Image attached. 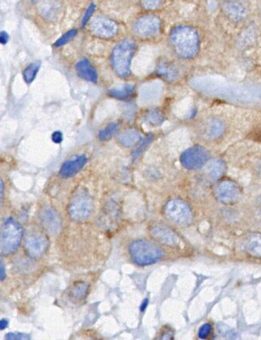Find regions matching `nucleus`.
<instances>
[{
    "label": "nucleus",
    "instance_id": "1",
    "mask_svg": "<svg viewBox=\"0 0 261 340\" xmlns=\"http://www.w3.org/2000/svg\"><path fill=\"white\" fill-rule=\"evenodd\" d=\"M170 41L175 54L180 58H193L199 50V34L191 26L179 25L173 28Z\"/></svg>",
    "mask_w": 261,
    "mask_h": 340
},
{
    "label": "nucleus",
    "instance_id": "2",
    "mask_svg": "<svg viewBox=\"0 0 261 340\" xmlns=\"http://www.w3.org/2000/svg\"><path fill=\"white\" fill-rule=\"evenodd\" d=\"M129 252L133 262L139 266L153 265L161 259L163 250L145 239L133 241L129 246Z\"/></svg>",
    "mask_w": 261,
    "mask_h": 340
},
{
    "label": "nucleus",
    "instance_id": "3",
    "mask_svg": "<svg viewBox=\"0 0 261 340\" xmlns=\"http://www.w3.org/2000/svg\"><path fill=\"white\" fill-rule=\"evenodd\" d=\"M135 50V43L128 39L122 41L113 50L111 62L115 71L120 77L130 75L131 60Z\"/></svg>",
    "mask_w": 261,
    "mask_h": 340
},
{
    "label": "nucleus",
    "instance_id": "4",
    "mask_svg": "<svg viewBox=\"0 0 261 340\" xmlns=\"http://www.w3.org/2000/svg\"><path fill=\"white\" fill-rule=\"evenodd\" d=\"M21 225L13 219H8L1 228V252L8 255L15 252L19 247L22 238Z\"/></svg>",
    "mask_w": 261,
    "mask_h": 340
},
{
    "label": "nucleus",
    "instance_id": "5",
    "mask_svg": "<svg viewBox=\"0 0 261 340\" xmlns=\"http://www.w3.org/2000/svg\"><path fill=\"white\" fill-rule=\"evenodd\" d=\"M94 210V204L91 198L84 191H79L73 196L70 202L68 212L70 217L74 221L83 222L91 216Z\"/></svg>",
    "mask_w": 261,
    "mask_h": 340
},
{
    "label": "nucleus",
    "instance_id": "6",
    "mask_svg": "<svg viewBox=\"0 0 261 340\" xmlns=\"http://www.w3.org/2000/svg\"><path fill=\"white\" fill-rule=\"evenodd\" d=\"M164 213L170 222L177 225H189L193 219L192 210L189 205L180 199H172L166 203Z\"/></svg>",
    "mask_w": 261,
    "mask_h": 340
},
{
    "label": "nucleus",
    "instance_id": "7",
    "mask_svg": "<svg viewBox=\"0 0 261 340\" xmlns=\"http://www.w3.org/2000/svg\"><path fill=\"white\" fill-rule=\"evenodd\" d=\"M209 153L203 146H195L185 150L180 156V163L189 170H197L209 161Z\"/></svg>",
    "mask_w": 261,
    "mask_h": 340
},
{
    "label": "nucleus",
    "instance_id": "8",
    "mask_svg": "<svg viewBox=\"0 0 261 340\" xmlns=\"http://www.w3.org/2000/svg\"><path fill=\"white\" fill-rule=\"evenodd\" d=\"M221 10L229 21L242 22L249 14L248 0H225L221 4Z\"/></svg>",
    "mask_w": 261,
    "mask_h": 340
},
{
    "label": "nucleus",
    "instance_id": "9",
    "mask_svg": "<svg viewBox=\"0 0 261 340\" xmlns=\"http://www.w3.org/2000/svg\"><path fill=\"white\" fill-rule=\"evenodd\" d=\"M216 199L225 204L237 203L242 196V191L237 183L232 181L226 180L216 185L214 189Z\"/></svg>",
    "mask_w": 261,
    "mask_h": 340
},
{
    "label": "nucleus",
    "instance_id": "10",
    "mask_svg": "<svg viewBox=\"0 0 261 340\" xmlns=\"http://www.w3.org/2000/svg\"><path fill=\"white\" fill-rule=\"evenodd\" d=\"M161 21L153 15L143 16L133 25L134 32L141 38H150L156 36L160 31Z\"/></svg>",
    "mask_w": 261,
    "mask_h": 340
},
{
    "label": "nucleus",
    "instance_id": "11",
    "mask_svg": "<svg viewBox=\"0 0 261 340\" xmlns=\"http://www.w3.org/2000/svg\"><path fill=\"white\" fill-rule=\"evenodd\" d=\"M90 31L96 36L103 38H111L118 32V25L111 20L97 17L90 22Z\"/></svg>",
    "mask_w": 261,
    "mask_h": 340
},
{
    "label": "nucleus",
    "instance_id": "12",
    "mask_svg": "<svg viewBox=\"0 0 261 340\" xmlns=\"http://www.w3.org/2000/svg\"><path fill=\"white\" fill-rule=\"evenodd\" d=\"M150 232L152 236L156 240L163 245L171 246V247H177L180 246V237L166 225H153L151 229Z\"/></svg>",
    "mask_w": 261,
    "mask_h": 340
},
{
    "label": "nucleus",
    "instance_id": "13",
    "mask_svg": "<svg viewBox=\"0 0 261 340\" xmlns=\"http://www.w3.org/2000/svg\"><path fill=\"white\" fill-rule=\"evenodd\" d=\"M40 220L46 230L50 235H56L60 232L61 229V222L57 212L50 207H45L40 212Z\"/></svg>",
    "mask_w": 261,
    "mask_h": 340
},
{
    "label": "nucleus",
    "instance_id": "14",
    "mask_svg": "<svg viewBox=\"0 0 261 340\" xmlns=\"http://www.w3.org/2000/svg\"><path fill=\"white\" fill-rule=\"evenodd\" d=\"M48 246V241L44 235L35 234L28 236L25 240V249L31 258H40Z\"/></svg>",
    "mask_w": 261,
    "mask_h": 340
},
{
    "label": "nucleus",
    "instance_id": "15",
    "mask_svg": "<svg viewBox=\"0 0 261 340\" xmlns=\"http://www.w3.org/2000/svg\"><path fill=\"white\" fill-rule=\"evenodd\" d=\"M87 162V158L85 155L77 156L74 158L64 162L60 169L59 174L63 178L72 177L82 170Z\"/></svg>",
    "mask_w": 261,
    "mask_h": 340
},
{
    "label": "nucleus",
    "instance_id": "16",
    "mask_svg": "<svg viewBox=\"0 0 261 340\" xmlns=\"http://www.w3.org/2000/svg\"><path fill=\"white\" fill-rule=\"evenodd\" d=\"M244 250L256 258H261V234H249L242 242Z\"/></svg>",
    "mask_w": 261,
    "mask_h": 340
},
{
    "label": "nucleus",
    "instance_id": "17",
    "mask_svg": "<svg viewBox=\"0 0 261 340\" xmlns=\"http://www.w3.org/2000/svg\"><path fill=\"white\" fill-rule=\"evenodd\" d=\"M77 74L86 81L90 82H96L97 81V73L94 66L92 65L90 60L87 59H83L80 60L76 66Z\"/></svg>",
    "mask_w": 261,
    "mask_h": 340
},
{
    "label": "nucleus",
    "instance_id": "18",
    "mask_svg": "<svg viewBox=\"0 0 261 340\" xmlns=\"http://www.w3.org/2000/svg\"><path fill=\"white\" fill-rule=\"evenodd\" d=\"M40 3V11L47 19H56L60 13V5L56 0H35Z\"/></svg>",
    "mask_w": 261,
    "mask_h": 340
},
{
    "label": "nucleus",
    "instance_id": "19",
    "mask_svg": "<svg viewBox=\"0 0 261 340\" xmlns=\"http://www.w3.org/2000/svg\"><path fill=\"white\" fill-rule=\"evenodd\" d=\"M226 171V165L221 160H213L207 162L206 172L209 177L213 180H217L223 176Z\"/></svg>",
    "mask_w": 261,
    "mask_h": 340
},
{
    "label": "nucleus",
    "instance_id": "20",
    "mask_svg": "<svg viewBox=\"0 0 261 340\" xmlns=\"http://www.w3.org/2000/svg\"><path fill=\"white\" fill-rule=\"evenodd\" d=\"M120 143L126 147L135 146L142 140L140 133L136 130H127L119 137Z\"/></svg>",
    "mask_w": 261,
    "mask_h": 340
},
{
    "label": "nucleus",
    "instance_id": "21",
    "mask_svg": "<svg viewBox=\"0 0 261 340\" xmlns=\"http://www.w3.org/2000/svg\"><path fill=\"white\" fill-rule=\"evenodd\" d=\"M206 135L211 139H216L221 136L223 132V124L217 119L209 120L206 126Z\"/></svg>",
    "mask_w": 261,
    "mask_h": 340
},
{
    "label": "nucleus",
    "instance_id": "22",
    "mask_svg": "<svg viewBox=\"0 0 261 340\" xmlns=\"http://www.w3.org/2000/svg\"><path fill=\"white\" fill-rule=\"evenodd\" d=\"M133 89L134 87L132 84H125L120 88L109 90V95L114 98L123 100V99L128 98L130 97V95L133 93Z\"/></svg>",
    "mask_w": 261,
    "mask_h": 340
},
{
    "label": "nucleus",
    "instance_id": "23",
    "mask_svg": "<svg viewBox=\"0 0 261 340\" xmlns=\"http://www.w3.org/2000/svg\"><path fill=\"white\" fill-rule=\"evenodd\" d=\"M41 63L34 62L28 66L23 71V77L27 83H31L35 80L39 71H40Z\"/></svg>",
    "mask_w": 261,
    "mask_h": 340
},
{
    "label": "nucleus",
    "instance_id": "24",
    "mask_svg": "<svg viewBox=\"0 0 261 340\" xmlns=\"http://www.w3.org/2000/svg\"><path fill=\"white\" fill-rule=\"evenodd\" d=\"M119 130V124L118 123H111L105 129H102L99 133V138L102 141H106L107 139L113 137Z\"/></svg>",
    "mask_w": 261,
    "mask_h": 340
},
{
    "label": "nucleus",
    "instance_id": "25",
    "mask_svg": "<svg viewBox=\"0 0 261 340\" xmlns=\"http://www.w3.org/2000/svg\"><path fill=\"white\" fill-rule=\"evenodd\" d=\"M88 285L86 282H78L73 286L71 295L76 299H83L85 298L86 294L88 291Z\"/></svg>",
    "mask_w": 261,
    "mask_h": 340
},
{
    "label": "nucleus",
    "instance_id": "26",
    "mask_svg": "<svg viewBox=\"0 0 261 340\" xmlns=\"http://www.w3.org/2000/svg\"><path fill=\"white\" fill-rule=\"evenodd\" d=\"M163 120H164V117H163L161 112L157 111V110H153V111L150 112L146 117L147 123L153 126H158L161 124Z\"/></svg>",
    "mask_w": 261,
    "mask_h": 340
},
{
    "label": "nucleus",
    "instance_id": "27",
    "mask_svg": "<svg viewBox=\"0 0 261 340\" xmlns=\"http://www.w3.org/2000/svg\"><path fill=\"white\" fill-rule=\"evenodd\" d=\"M77 34V30H70V31H68V32L63 34L62 36L59 38V39L57 40L55 43H54V46L57 47H62V46L67 44L68 41H70L71 39H73Z\"/></svg>",
    "mask_w": 261,
    "mask_h": 340
},
{
    "label": "nucleus",
    "instance_id": "28",
    "mask_svg": "<svg viewBox=\"0 0 261 340\" xmlns=\"http://www.w3.org/2000/svg\"><path fill=\"white\" fill-rule=\"evenodd\" d=\"M140 4L147 10H156L163 5L164 0H140Z\"/></svg>",
    "mask_w": 261,
    "mask_h": 340
},
{
    "label": "nucleus",
    "instance_id": "29",
    "mask_svg": "<svg viewBox=\"0 0 261 340\" xmlns=\"http://www.w3.org/2000/svg\"><path fill=\"white\" fill-rule=\"evenodd\" d=\"M30 338L31 336L28 334L18 332H9L5 335V339L7 340H24Z\"/></svg>",
    "mask_w": 261,
    "mask_h": 340
},
{
    "label": "nucleus",
    "instance_id": "30",
    "mask_svg": "<svg viewBox=\"0 0 261 340\" xmlns=\"http://www.w3.org/2000/svg\"><path fill=\"white\" fill-rule=\"evenodd\" d=\"M212 326L210 324L206 323L202 325L199 330V337L202 339L207 338L211 332Z\"/></svg>",
    "mask_w": 261,
    "mask_h": 340
},
{
    "label": "nucleus",
    "instance_id": "31",
    "mask_svg": "<svg viewBox=\"0 0 261 340\" xmlns=\"http://www.w3.org/2000/svg\"><path fill=\"white\" fill-rule=\"evenodd\" d=\"M151 141H152V136H147L145 139H143L141 143H140V146L137 148V150L134 152L133 157H137V156H139L142 153V151H144L146 147L148 146L149 143H151Z\"/></svg>",
    "mask_w": 261,
    "mask_h": 340
},
{
    "label": "nucleus",
    "instance_id": "32",
    "mask_svg": "<svg viewBox=\"0 0 261 340\" xmlns=\"http://www.w3.org/2000/svg\"><path fill=\"white\" fill-rule=\"evenodd\" d=\"M96 7L94 4H91L90 7L87 8V11H86L85 14L83 16V20H82V26H85L87 24V23L90 21V18H91L92 15L94 14V11H95Z\"/></svg>",
    "mask_w": 261,
    "mask_h": 340
},
{
    "label": "nucleus",
    "instance_id": "33",
    "mask_svg": "<svg viewBox=\"0 0 261 340\" xmlns=\"http://www.w3.org/2000/svg\"><path fill=\"white\" fill-rule=\"evenodd\" d=\"M52 140L54 143H57V144H58V143H61L63 140L62 133H61V132H58V131L53 133Z\"/></svg>",
    "mask_w": 261,
    "mask_h": 340
},
{
    "label": "nucleus",
    "instance_id": "34",
    "mask_svg": "<svg viewBox=\"0 0 261 340\" xmlns=\"http://www.w3.org/2000/svg\"><path fill=\"white\" fill-rule=\"evenodd\" d=\"M9 34H7L6 31H2L0 33V42L2 45H5L9 41Z\"/></svg>",
    "mask_w": 261,
    "mask_h": 340
},
{
    "label": "nucleus",
    "instance_id": "35",
    "mask_svg": "<svg viewBox=\"0 0 261 340\" xmlns=\"http://www.w3.org/2000/svg\"><path fill=\"white\" fill-rule=\"evenodd\" d=\"M148 304L149 300L147 299V298H146V299H144V301H143V302H142L141 304H140V312H144V311H145V310L147 309V306H148Z\"/></svg>",
    "mask_w": 261,
    "mask_h": 340
},
{
    "label": "nucleus",
    "instance_id": "36",
    "mask_svg": "<svg viewBox=\"0 0 261 340\" xmlns=\"http://www.w3.org/2000/svg\"><path fill=\"white\" fill-rule=\"evenodd\" d=\"M6 278V273H5V268H4V263H3V261H1V264H0V279L1 281H4Z\"/></svg>",
    "mask_w": 261,
    "mask_h": 340
},
{
    "label": "nucleus",
    "instance_id": "37",
    "mask_svg": "<svg viewBox=\"0 0 261 340\" xmlns=\"http://www.w3.org/2000/svg\"><path fill=\"white\" fill-rule=\"evenodd\" d=\"M9 325V321L6 319V318H3V319L0 320V330L3 331V330L7 328V327Z\"/></svg>",
    "mask_w": 261,
    "mask_h": 340
},
{
    "label": "nucleus",
    "instance_id": "38",
    "mask_svg": "<svg viewBox=\"0 0 261 340\" xmlns=\"http://www.w3.org/2000/svg\"><path fill=\"white\" fill-rule=\"evenodd\" d=\"M0 186H1V199H3V191H4V182H3V180H1V182H0Z\"/></svg>",
    "mask_w": 261,
    "mask_h": 340
}]
</instances>
